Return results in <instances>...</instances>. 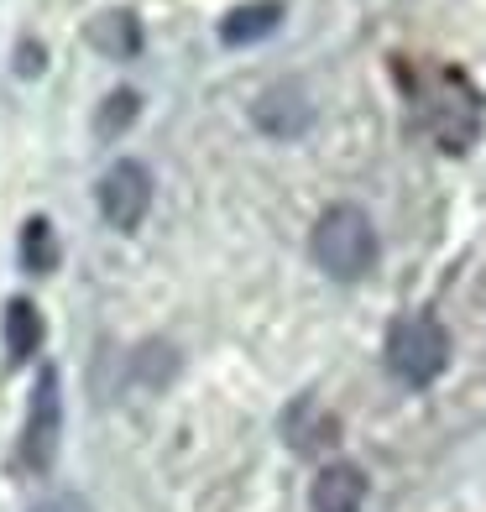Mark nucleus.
Masks as SVG:
<instances>
[{
  "label": "nucleus",
  "mask_w": 486,
  "mask_h": 512,
  "mask_svg": "<svg viewBox=\"0 0 486 512\" xmlns=\"http://www.w3.org/2000/svg\"><path fill=\"white\" fill-rule=\"evenodd\" d=\"M450 361V335L445 324L429 319V314H403L398 324H392L387 335V366L392 377L408 382V387H429L439 371H445Z\"/></svg>",
  "instance_id": "f03ea898"
},
{
  "label": "nucleus",
  "mask_w": 486,
  "mask_h": 512,
  "mask_svg": "<svg viewBox=\"0 0 486 512\" xmlns=\"http://www.w3.org/2000/svg\"><path fill=\"white\" fill-rule=\"evenodd\" d=\"M21 267L27 272H53L58 267V241L48 220H27L21 225Z\"/></svg>",
  "instance_id": "9d476101"
},
{
  "label": "nucleus",
  "mask_w": 486,
  "mask_h": 512,
  "mask_svg": "<svg viewBox=\"0 0 486 512\" xmlns=\"http://www.w3.org/2000/svg\"><path fill=\"white\" fill-rule=\"evenodd\" d=\"M314 262L330 277H340V283H356V277L372 272L377 230H372V220H366V209H356V204L324 209L319 225H314Z\"/></svg>",
  "instance_id": "f257e3e1"
},
{
  "label": "nucleus",
  "mask_w": 486,
  "mask_h": 512,
  "mask_svg": "<svg viewBox=\"0 0 486 512\" xmlns=\"http://www.w3.org/2000/svg\"><path fill=\"white\" fill-rule=\"evenodd\" d=\"M277 21H283V0H251V6H236L220 21V37L230 48H241V42H257V37L277 32Z\"/></svg>",
  "instance_id": "6e6552de"
},
{
  "label": "nucleus",
  "mask_w": 486,
  "mask_h": 512,
  "mask_svg": "<svg viewBox=\"0 0 486 512\" xmlns=\"http://www.w3.org/2000/svg\"><path fill=\"white\" fill-rule=\"evenodd\" d=\"M152 209V173L136 157H121L115 168L100 178V215L115 230H136Z\"/></svg>",
  "instance_id": "39448f33"
},
{
  "label": "nucleus",
  "mask_w": 486,
  "mask_h": 512,
  "mask_svg": "<svg viewBox=\"0 0 486 512\" xmlns=\"http://www.w3.org/2000/svg\"><path fill=\"white\" fill-rule=\"evenodd\" d=\"M251 115H257V126L267 136H298V131L309 126L314 110H309V100L298 95L293 84H277V89H267V95L257 100V110H251Z\"/></svg>",
  "instance_id": "0eeeda50"
},
{
  "label": "nucleus",
  "mask_w": 486,
  "mask_h": 512,
  "mask_svg": "<svg viewBox=\"0 0 486 512\" xmlns=\"http://www.w3.org/2000/svg\"><path fill=\"white\" fill-rule=\"evenodd\" d=\"M424 121H429V131L439 136L445 152H466L481 136V95H476V84L466 74H455V68H445V74L434 79V89H429Z\"/></svg>",
  "instance_id": "7ed1b4c3"
},
{
  "label": "nucleus",
  "mask_w": 486,
  "mask_h": 512,
  "mask_svg": "<svg viewBox=\"0 0 486 512\" xmlns=\"http://www.w3.org/2000/svg\"><path fill=\"white\" fill-rule=\"evenodd\" d=\"M131 121H136V95H131V89H121V95H110V100H105L95 131H100V136H115V131H126Z\"/></svg>",
  "instance_id": "f8f14e48"
},
{
  "label": "nucleus",
  "mask_w": 486,
  "mask_h": 512,
  "mask_svg": "<svg viewBox=\"0 0 486 512\" xmlns=\"http://www.w3.org/2000/svg\"><path fill=\"white\" fill-rule=\"evenodd\" d=\"M58 445H63V382H58V366H42L32 403H27V429H21L27 471H48L58 460Z\"/></svg>",
  "instance_id": "20e7f679"
},
{
  "label": "nucleus",
  "mask_w": 486,
  "mask_h": 512,
  "mask_svg": "<svg viewBox=\"0 0 486 512\" xmlns=\"http://www.w3.org/2000/svg\"><path fill=\"white\" fill-rule=\"evenodd\" d=\"M37 512H89V502L84 497H74V492H58V497H48Z\"/></svg>",
  "instance_id": "ddd939ff"
},
{
  "label": "nucleus",
  "mask_w": 486,
  "mask_h": 512,
  "mask_svg": "<svg viewBox=\"0 0 486 512\" xmlns=\"http://www.w3.org/2000/svg\"><path fill=\"white\" fill-rule=\"evenodd\" d=\"M0 335H6V356H11V361L37 356L42 319H37V309L27 304V298H11V304H6V324H0Z\"/></svg>",
  "instance_id": "1a4fd4ad"
},
{
  "label": "nucleus",
  "mask_w": 486,
  "mask_h": 512,
  "mask_svg": "<svg viewBox=\"0 0 486 512\" xmlns=\"http://www.w3.org/2000/svg\"><path fill=\"white\" fill-rule=\"evenodd\" d=\"M95 42H100L105 53H136V42H142V37H136V21L131 16H105L100 27H95Z\"/></svg>",
  "instance_id": "9b49d317"
},
{
  "label": "nucleus",
  "mask_w": 486,
  "mask_h": 512,
  "mask_svg": "<svg viewBox=\"0 0 486 512\" xmlns=\"http://www.w3.org/2000/svg\"><path fill=\"white\" fill-rule=\"evenodd\" d=\"M361 502H366L361 465L335 460V465H324V471L314 476V492H309V507L314 512H361Z\"/></svg>",
  "instance_id": "423d86ee"
}]
</instances>
